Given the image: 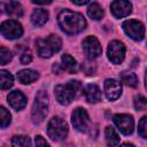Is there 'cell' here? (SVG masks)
Wrapping results in <instances>:
<instances>
[{
	"label": "cell",
	"instance_id": "30bf717a",
	"mask_svg": "<svg viewBox=\"0 0 147 147\" xmlns=\"http://www.w3.org/2000/svg\"><path fill=\"white\" fill-rule=\"evenodd\" d=\"M114 123L118 127V130L125 136H129L133 132L134 121H133V117L131 115L117 114V115L114 116Z\"/></svg>",
	"mask_w": 147,
	"mask_h": 147
},
{
	"label": "cell",
	"instance_id": "6da1fadb",
	"mask_svg": "<svg viewBox=\"0 0 147 147\" xmlns=\"http://www.w3.org/2000/svg\"><path fill=\"white\" fill-rule=\"evenodd\" d=\"M57 21L61 29L69 34L79 33L86 28V21L84 16L69 9L62 10L57 16Z\"/></svg>",
	"mask_w": 147,
	"mask_h": 147
},
{
	"label": "cell",
	"instance_id": "4fadbf2b",
	"mask_svg": "<svg viewBox=\"0 0 147 147\" xmlns=\"http://www.w3.org/2000/svg\"><path fill=\"white\" fill-rule=\"evenodd\" d=\"M122 93V85L115 79H106L105 82V94L108 100H116Z\"/></svg>",
	"mask_w": 147,
	"mask_h": 147
},
{
	"label": "cell",
	"instance_id": "f546056e",
	"mask_svg": "<svg viewBox=\"0 0 147 147\" xmlns=\"http://www.w3.org/2000/svg\"><path fill=\"white\" fill-rule=\"evenodd\" d=\"M31 61H32L31 53H30L29 51H25V52L21 55V63H22V64H29Z\"/></svg>",
	"mask_w": 147,
	"mask_h": 147
},
{
	"label": "cell",
	"instance_id": "277c9868",
	"mask_svg": "<svg viewBox=\"0 0 147 147\" xmlns=\"http://www.w3.org/2000/svg\"><path fill=\"white\" fill-rule=\"evenodd\" d=\"M48 111V94L46 91L40 90L37 92L33 107H32V121L33 123L38 124L41 123Z\"/></svg>",
	"mask_w": 147,
	"mask_h": 147
},
{
	"label": "cell",
	"instance_id": "484cf974",
	"mask_svg": "<svg viewBox=\"0 0 147 147\" xmlns=\"http://www.w3.org/2000/svg\"><path fill=\"white\" fill-rule=\"evenodd\" d=\"M0 118H1V119H0V122H1V127H6L7 125H9L11 116H10L9 111H8L5 107H1V108H0Z\"/></svg>",
	"mask_w": 147,
	"mask_h": 147
},
{
	"label": "cell",
	"instance_id": "ba28073f",
	"mask_svg": "<svg viewBox=\"0 0 147 147\" xmlns=\"http://www.w3.org/2000/svg\"><path fill=\"white\" fill-rule=\"evenodd\" d=\"M1 33L7 39H17L23 34V28L17 21L8 20L2 22Z\"/></svg>",
	"mask_w": 147,
	"mask_h": 147
},
{
	"label": "cell",
	"instance_id": "7402d4cb",
	"mask_svg": "<svg viewBox=\"0 0 147 147\" xmlns=\"http://www.w3.org/2000/svg\"><path fill=\"white\" fill-rule=\"evenodd\" d=\"M121 79L124 84H126L130 87H137L138 86V78L136 74L129 72V71H123L121 74Z\"/></svg>",
	"mask_w": 147,
	"mask_h": 147
},
{
	"label": "cell",
	"instance_id": "7c38bea8",
	"mask_svg": "<svg viewBox=\"0 0 147 147\" xmlns=\"http://www.w3.org/2000/svg\"><path fill=\"white\" fill-rule=\"evenodd\" d=\"M110 9L111 13L114 14L115 17L121 18V17H125L131 13L132 9V5L129 1H124V0H117V1H113L110 3Z\"/></svg>",
	"mask_w": 147,
	"mask_h": 147
},
{
	"label": "cell",
	"instance_id": "f1b7e54d",
	"mask_svg": "<svg viewBox=\"0 0 147 147\" xmlns=\"http://www.w3.org/2000/svg\"><path fill=\"white\" fill-rule=\"evenodd\" d=\"M82 70L86 74V75H93L95 72V64L90 62V61H86L82 64Z\"/></svg>",
	"mask_w": 147,
	"mask_h": 147
},
{
	"label": "cell",
	"instance_id": "ac0fdd59",
	"mask_svg": "<svg viewBox=\"0 0 147 147\" xmlns=\"http://www.w3.org/2000/svg\"><path fill=\"white\" fill-rule=\"evenodd\" d=\"M48 20V11L45 9H34L31 15V21L33 25L41 26L44 25Z\"/></svg>",
	"mask_w": 147,
	"mask_h": 147
},
{
	"label": "cell",
	"instance_id": "1f68e13d",
	"mask_svg": "<svg viewBox=\"0 0 147 147\" xmlns=\"http://www.w3.org/2000/svg\"><path fill=\"white\" fill-rule=\"evenodd\" d=\"M119 147H134L132 144H123V145H121Z\"/></svg>",
	"mask_w": 147,
	"mask_h": 147
},
{
	"label": "cell",
	"instance_id": "d6a6232c",
	"mask_svg": "<svg viewBox=\"0 0 147 147\" xmlns=\"http://www.w3.org/2000/svg\"><path fill=\"white\" fill-rule=\"evenodd\" d=\"M145 82H146V88H147V72H146V78H145Z\"/></svg>",
	"mask_w": 147,
	"mask_h": 147
},
{
	"label": "cell",
	"instance_id": "5b68a950",
	"mask_svg": "<svg viewBox=\"0 0 147 147\" xmlns=\"http://www.w3.org/2000/svg\"><path fill=\"white\" fill-rule=\"evenodd\" d=\"M47 133H48V137L54 141L63 140L68 134V125L65 121L59 116L53 117L48 123Z\"/></svg>",
	"mask_w": 147,
	"mask_h": 147
},
{
	"label": "cell",
	"instance_id": "836d02e7",
	"mask_svg": "<svg viewBox=\"0 0 147 147\" xmlns=\"http://www.w3.org/2000/svg\"><path fill=\"white\" fill-rule=\"evenodd\" d=\"M68 147H72V146H68Z\"/></svg>",
	"mask_w": 147,
	"mask_h": 147
},
{
	"label": "cell",
	"instance_id": "d4e9b609",
	"mask_svg": "<svg viewBox=\"0 0 147 147\" xmlns=\"http://www.w3.org/2000/svg\"><path fill=\"white\" fill-rule=\"evenodd\" d=\"M133 105H134V108H136V110H139V111H141V110H144V109L147 107V100H146V98H145L144 95H141V94H138V95L134 98Z\"/></svg>",
	"mask_w": 147,
	"mask_h": 147
},
{
	"label": "cell",
	"instance_id": "7a4b0ae2",
	"mask_svg": "<svg viewBox=\"0 0 147 147\" xmlns=\"http://www.w3.org/2000/svg\"><path fill=\"white\" fill-rule=\"evenodd\" d=\"M55 98L61 105H69L82 91V84L78 80H70L64 85H57L54 90Z\"/></svg>",
	"mask_w": 147,
	"mask_h": 147
},
{
	"label": "cell",
	"instance_id": "4316f807",
	"mask_svg": "<svg viewBox=\"0 0 147 147\" xmlns=\"http://www.w3.org/2000/svg\"><path fill=\"white\" fill-rule=\"evenodd\" d=\"M10 60H11V52L8 48H6V47L2 46L0 48V61H1V64L5 65Z\"/></svg>",
	"mask_w": 147,
	"mask_h": 147
},
{
	"label": "cell",
	"instance_id": "603a6c76",
	"mask_svg": "<svg viewBox=\"0 0 147 147\" xmlns=\"http://www.w3.org/2000/svg\"><path fill=\"white\" fill-rule=\"evenodd\" d=\"M0 80H1V90H7L9 87L13 86V83H14V78L13 76L6 71V70H1L0 71Z\"/></svg>",
	"mask_w": 147,
	"mask_h": 147
},
{
	"label": "cell",
	"instance_id": "d6986e66",
	"mask_svg": "<svg viewBox=\"0 0 147 147\" xmlns=\"http://www.w3.org/2000/svg\"><path fill=\"white\" fill-rule=\"evenodd\" d=\"M61 61H62V68L69 74H75L77 71V62L69 54H63Z\"/></svg>",
	"mask_w": 147,
	"mask_h": 147
},
{
	"label": "cell",
	"instance_id": "9a60e30c",
	"mask_svg": "<svg viewBox=\"0 0 147 147\" xmlns=\"http://www.w3.org/2000/svg\"><path fill=\"white\" fill-rule=\"evenodd\" d=\"M84 94H85V98H86V101L87 102L95 103V102H98V101L101 100V91L94 84L87 85L86 88H85V91H84Z\"/></svg>",
	"mask_w": 147,
	"mask_h": 147
},
{
	"label": "cell",
	"instance_id": "83f0119b",
	"mask_svg": "<svg viewBox=\"0 0 147 147\" xmlns=\"http://www.w3.org/2000/svg\"><path fill=\"white\" fill-rule=\"evenodd\" d=\"M138 132L140 137L147 138V116H144L138 124Z\"/></svg>",
	"mask_w": 147,
	"mask_h": 147
},
{
	"label": "cell",
	"instance_id": "5bb4252c",
	"mask_svg": "<svg viewBox=\"0 0 147 147\" xmlns=\"http://www.w3.org/2000/svg\"><path fill=\"white\" fill-rule=\"evenodd\" d=\"M8 102L14 109L21 110L26 105V98L21 91H13L8 95Z\"/></svg>",
	"mask_w": 147,
	"mask_h": 147
},
{
	"label": "cell",
	"instance_id": "ffe728a7",
	"mask_svg": "<svg viewBox=\"0 0 147 147\" xmlns=\"http://www.w3.org/2000/svg\"><path fill=\"white\" fill-rule=\"evenodd\" d=\"M105 137H106V142H107L108 147H115L119 142V136L117 134V132L115 131V129L111 127V126H107L106 127V130H105Z\"/></svg>",
	"mask_w": 147,
	"mask_h": 147
},
{
	"label": "cell",
	"instance_id": "44dd1931",
	"mask_svg": "<svg viewBox=\"0 0 147 147\" xmlns=\"http://www.w3.org/2000/svg\"><path fill=\"white\" fill-rule=\"evenodd\" d=\"M87 14L92 20H101L103 17V9L98 2H91L87 8Z\"/></svg>",
	"mask_w": 147,
	"mask_h": 147
},
{
	"label": "cell",
	"instance_id": "9c48e42d",
	"mask_svg": "<svg viewBox=\"0 0 147 147\" xmlns=\"http://www.w3.org/2000/svg\"><path fill=\"white\" fill-rule=\"evenodd\" d=\"M83 51H84L85 55L87 56V59H90V60L98 57L102 52L99 40L93 36L86 37L83 40Z\"/></svg>",
	"mask_w": 147,
	"mask_h": 147
},
{
	"label": "cell",
	"instance_id": "4dcf8cb0",
	"mask_svg": "<svg viewBox=\"0 0 147 147\" xmlns=\"http://www.w3.org/2000/svg\"><path fill=\"white\" fill-rule=\"evenodd\" d=\"M36 147H49V145L46 142V140L41 136L36 137Z\"/></svg>",
	"mask_w": 147,
	"mask_h": 147
},
{
	"label": "cell",
	"instance_id": "52a82bcc",
	"mask_svg": "<svg viewBox=\"0 0 147 147\" xmlns=\"http://www.w3.org/2000/svg\"><path fill=\"white\" fill-rule=\"evenodd\" d=\"M107 54H108L109 60L113 63H115V64L122 63L124 57H125V46H124V44L118 41V40L110 41L109 45H108Z\"/></svg>",
	"mask_w": 147,
	"mask_h": 147
},
{
	"label": "cell",
	"instance_id": "8992f818",
	"mask_svg": "<svg viewBox=\"0 0 147 147\" xmlns=\"http://www.w3.org/2000/svg\"><path fill=\"white\" fill-rule=\"evenodd\" d=\"M123 30L133 40L140 41L145 37V26L141 22L136 20H129L123 23Z\"/></svg>",
	"mask_w": 147,
	"mask_h": 147
},
{
	"label": "cell",
	"instance_id": "8fae6325",
	"mask_svg": "<svg viewBox=\"0 0 147 147\" xmlns=\"http://www.w3.org/2000/svg\"><path fill=\"white\" fill-rule=\"evenodd\" d=\"M71 122H72V125L76 130L85 131L88 126V123H90V118H88L86 110L83 108L75 109L72 115H71Z\"/></svg>",
	"mask_w": 147,
	"mask_h": 147
},
{
	"label": "cell",
	"instance_id": "cb8c5ba5",
	"mask_svg": "<svg viewBox=\"0 0 147 147\" xmlns=\"http://www.w3.org/2000/svg\"><path fill=\"white\" fill-rule=\"evenodd\" d=\"M13 147H31V140L26 136H15L11 139Z\"/></svg>",
	"mask_w": 147,
	"mask_h": 147
},
{
	"label": "cell",
	"instance_id": "2e32d148",
	"mask_svg": "<svg viewBox=\"0 0 147 147\" xmlns=\"http://www.w3.org/2000/svg\"><path fill=\"white\" fill-rule=\"evenodd\" d=\"M39 78V74L34 70L31 69H23L21 71H18L17 74V79L22 83V84H30L36 82Z\"/></svg>",
	"mask_w": 147,
	"mask_h": 147
},
{
	"label": "cell",
	"instance_id": "3957f363",
	"mask_svg": "<svg viewBox=\"0 0 147 147\" xmlns=\"http://www.w3.org/2000/svg\"><path fill=\"white\" fill-rule=\"evenodd\" d=\"M61 45H62V41L59 36L49 34L44 39H39L36 42V48L40 57H51L54 53L60 51Z\"/></svg>",
	"mask_w": 147,
	"mask_h": 147
},
{
	"label": "cell",
	"instance_id": "e0dca14e",
	"mask_svg": "<svg viewBox=\"0 0 147 147\" xmlns=\"http://www.w3.org/2000/svg\"><path fill=\"white\" fill-rule=\"evenodd\" d=\"M3 10L6 11L7 15H9L10 17H14V18H17V17H21L23 15V8H22V5L17 1H9L5 5V8Z\"/></svg>",
	"mask_w": 147,
	"mask_h": 147
}]
</instances>
